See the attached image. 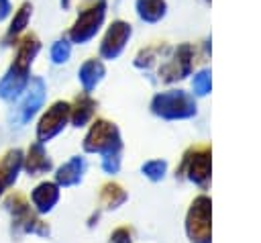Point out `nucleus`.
Masks as SVG:
<instances>
[{"mask_svg":"<svg viewBox=\"0 0 261 243\" xmlns=\"http://www.w3.org/2000/svg\"><path fill=\"white\" fill-rule=\"evenodd\" d=\"M106 18V0H90L77 14L75 22L69 29L71 43H88L104 25Z\"/></svg>","mask_w":261,"mask_h":243,"instance_id":"f257e3e1","label":"nucleus"},{"mask_svg":"<svg viewBox=\"0 0 261 243\" xmlns=\"http://www.w3.org/2000/svg\"><path fill=\"white\" fill-rule=\"evenodd\" d=\"M151 108L163 118H188L196 112V102L190 94L181 90H169L157 94L151 102Z\"/></svg>","mask_w":261,"mask_h":243,"instance_id":"f03ea898","label":"nucleus"},{"mask_svg":"<svg viewBox=\"0 0 261 243\" xmlns=\"http://www.w3.org/2000/svg\"><path fill=\"white\" fill-rule=\"evenodd\" d=\"M120 135L116 125L108 120H96L84 139V149L90 153H120Z\"/></svg>","mask_w":261,"mask_h":243,"instance_id":"7ed1b4c3","label":"nucleus"},{"mask_svg":"<svg viewBox=\"0 0 261 243\" xmlns=\"http://www.w3.org/2000/svg\"><path fill=\"white\" fill-rule=\"evenodd\" d=\"M45 94H47V86H45L43 78H31L27 90L20 94L22 98H20L18 106H16L14 112H12V123H14L16 127L27 125V123L39 112V108L43 106Z\"/></svg>","mask_w":261,"mask_h":243,"instance_id":"20e7f679","label":"nucleus"},{"mask_svg":"<svg viewBox=\"0 0 261 243\" xmlns=\"http://www.w3.org/2000/svg\"><path fill=\"white\" fill-rule=\"evenodd\" d=\"M4 206L12 214V225L18 231H22V233H39V235H47L49 233V227L31 212V206L27 204V200L20 194H10L6 198V202H4Z\"/></svg>","mask_w":261,"mask_h":243,"instance_id":"39448f33","label":"nucleus"},{"mask_svg":"<svg viewBox=\"0 0 261 243\" xmlns=\"http://www.w3.org/2000/svg\"><path fill=\"white\" fill-rule=\"evenodd\" d=\"M186 229L194 243L210 241V200L206 196H200L194 200V204L188 212Z\"/></svg>","mask_w":261,"mask_h":243,"instance_id":"423d86ee","label":"nucleus"},{"mask_svg":"<svg viewBox=\"0 0 261 243\" xmlns=\"http://www.w3.org/2000/svg\"><path fill=\"white\" fill-rule=\"evenodd\" d=\"M67 120H69V104L63 102V100H57L41 116V120L37 125V141L39 143H45V141L53 139L67 125Z\"/></svg>","mask_w":261,"mask_h":243,"instance_id":"0eeeda50","label":"nucleus"},{"mask_svg":"<svg viewBox=\"0 0 261 243\" xmlns=\"http://www.w3.org/2000/svg\"><path fill=\"white\" fill-rule=\"evenodd\" d=\"M130 35H133V29H130L128 22H124V20H114V22L108 27V31H106V35H104V39H102V43H100V55H102L104 59H116V57L122 53L124 45L128 43Z\"/></svg>","mask_w":261,"mask_h":243,"instance_id":"6e6552de","label":"nucleus"},{"mask_svg":"<svg viewBox=\"0 0 261 243\" xmlns=\"http://www.w3.org/2000/svg\"><path fill=\"white\" fill-rule=\"evenodd\" d=\"M29 82H31V69L16 65L12 61L10 67L6 69V74L0 78V98L8 100V102L20 98V94L27 90Z\"/></svg>","mask_w":261,"mask_h":243,"instance_id":"1a4fd4ad","label":"nucleus"},{"mask_svg":"<svg viewBox=\"0 0 261 243\" xmlns=\"http://www.w3.org/2000/svg\"><path fill=\"white\" fill-rule=\"evenodd\" d=\"M192 57H194V49L192 45L184 43L175 49L173 57L167 59V63H163L159 67V76L163 82H175V80H181L186 78L190 71H192Z\"/></svg>","mask_w":261,"mask_h":243,"instance_id":"9d476101","label":"nucleus"},{"mask_svg":"<svg viewBox=\"0 0 261 243\" xmlns=\"http://www.w3.org/2000/svg\"><path fill=\"white\" fill-rule=\"evenodd\" d=\"M184 167L188 169V178L200 186H204L210 178V149L196 147L184 159Z\"/></svg>","mask_w":261,"mask_h":243,"instance_id":"9b49d317","label":"nucleus"},{"mask_svg":"<svg viewBox=\"0 0 261 243\" xmlns=\"http://www.w3.org/2000/svg\"><path fill=\"white\" fill-rule=\"evenodd\" d=\"M31 16H33V4L31 2H22L16 10H14V16L10 18V25L6 29V35L2 39L4 45H14L18 41V37L24 33V29L29 27L31 22Z\"/></svg>","mask_w":261,"mask_h":243,"instance_id":"f8f14e48","label":"nucleus"},{"mask_svg":"<svg viewBox=\"0 0 261 243\" xmlns=\"http://www.w3.org/2000/svg\"><path fill=\"white\" fill-rule=\"evenodd\" d=\"M22 167L27 169L29 176H41V174H45V172H49L53 167V163H51L43 143L37 141V143H33L29 147L27 157H22Z\"/></svg>","mask_w":261,"mask_h":243,"instance_id":"ddd939ff","label":"nucleus"},{"mask_svg":"<svg viewBox=\"0 0 261 243\" xmlns=\"http://www.w3.org/2000/svg\"><path fill=\"white\" fill-rule=\"evenodd\" d=\"M22 151L20 149H10L2 159H0V184L4 188L12 186L18 178V172L22 167Z\"/></svg>","mask_w":261,"mask_h":243,"instance_id":"4468645a","label":"nucleus"},{"mask_svg":"<svg viewBox=\"0 0 261 243\" xmlns=\"http://www.w3.org/2000/svg\"><path fill=\"white\" fill-rule=\"evenodd\" d=\"M31 198H33V204H35L37 212H41V214L49 212L59 200V188L53 182H43L33 190Z\"/></svg>","mask_w":261,"mask_h":243,"instance_id":"2eb2a0df","label":"nucleus"},{"mask_svg":"<svg viewBox=\"0 0 261 243\" xmlns=\"http://www.w3.org/2000/svg\"><path fill=\"white\" fill-rule=\"evenodd\" d=\"M104 74H106V69H104V63L100 59H88L77 71V78H80V84H82L84 92H92L100 84Z\"/></svg>","mask_w":261,"mask_h":243,"instance_id":"dca6fc26","label":"nucleus"},{"mask_svg":"<svg viewBox=\"0 0 261 243\" xmlns=\"http://www.w3.org/2000/svg\"><path fill=\"white\" fill-rule=\"evenodd\" d=\"M86 169V161L84 157H71L67 163H63L57 174H55V180L59 186H73L82 180V174Z\"/></svg>","mask_w":261,"mask_h":243,"instance_id":"f3484780","label":"nucleus"},{"mask_svg":"<svg viewBox=\"0 0 261 243\" xmlns=\"http://www.w3.org/2000/svg\"><path fill=\"white\" fill-rule=\"evenodd\" d=\"M135 10L145 22H159L167 12L165 0H135Z\"/></svg>","mask_w":261,"mask_h":243,"instance_id":"a211bd4d","label":"nucleus"},{"mask_svg":"<svg viewBox=\"0 0 261 243\" xmlns=\"http://www.w3.org/2000/svg\"><path fill=\"white\" fill-rule=\"evenodd\" d=\"M94 108H96V102L88 96V92L82 94V96H77L75 102H73V106H69V118H71V123L75 127H84L92 118Z\"/></svg>","mask_w":261,"mask_h":243,"instance_id":"6ab92c4d","label":"nucleus"},{"mask_svg":"<svg viewBox=\"0 0 261 243\" xmlns=\"http://www.w3.org/2000/svg\"><path fill=\"white\" fill-rule=\"evenodd\" d=\"M100 200H102V204H104L106 208H116V206H120V204L126 200V194H124V190H122L118 184H106V186L102 188Z\"/></svg>","mask_w":261,"mask_h":243,"instance_id":"aec40b11","label":"nucleus"},{"mask_svg":"<svg viewBox=\"0 0 261 243\" xmlns=\"http://www.w3.org/2000/svg\"><path fill=\"white\" fill-rule=\"evenodd\" d=\"M49 55H51V61H53V63H57V65L65 63V61L69 59V55H71V41H69V39H57V41L51 45Z\"/></svg>","mask_w":261,"mask_h":243,"instance_id":"412c9836","label":"nucleus"},{"mask_svg":"<svg viewBox=\"0 0 261 243\" xmlns=\"http://www.w3.org/2000/svg\"><path fill=\"white\" fill-rule=\"evenodd\" d=\"M194 92L198 96H204L210 92V71L208 69H202L200 74L194 76Z\"/></svg>","mask_w":261,"mask_h":243,"instance_id":"4be33fe9","label":"nucleus"},{"mask_svg":"<svg viewBox=\"0 0 261 243\" xmlns=\"http://www.w3.org/2000/svg\"><path fill=\"white\" fill-rule=\"evenodd\" d=\"M143 174L151 180H161L165 174V161H149L143 165Z\"/></svg>","mask_w":261,"mask_h":243,"instance_id":"5701e85b","label":"nucleus"},{"mask_svg":"<svg viewBox=\"0 0 261 243\" xmlns=\"http://www.w3.org/2000/svg\"><path fill=\"white\" fill-rule=\"evenodd\" d=\"M155 55H157V49H143L137 59H135V65L137 67H151L153 61H155Z\"/></svg>","mask_w":261,"mask_h":243,"instance_id":"b1692460","label":"nucleus"},{"mask_svg":"<svg viewBox=\"0 0 261 243\" xmlns=\"http://www.w3.org/2000/svg\"><path fill=\"white\" fill-rule=\"evenodd\" d=\"M102 167L108 174H116L118 167H120V153H106L104 155V161H102Z\"/></svg>","mask_w":261,"mask_h":243,"instance_id":"393cba45","label":"nucleus"},{"mask_svg":"<svg viewBox=\"0 0 261 243\" xmlns=\"http://www.w3.org/2000/svg\"><path fill=\"white\" fill-rule=\"evenodd\" d=\"M110 241H112V243H130V233H128V229H116V231L112 233Z\"/></svg>","mask_w":261,"mask_h":243,"instance_id":"a878e982","label":"nucleus"},{"mask_svg":"<svg viewBox=\"0 0 261 243\" xmlns=\"http://www.w3.org/2000/svg\"><path fill=\"white\" fill-rule=\"evenodd\" d=\"M12 14V2L10 0H0V22H4Z\"/></svg>","mask_w":261,"mask_h":243,"instance_id":"bb28decb","label":"nucleus"},{"mask_svg":"<svg viewBox=\"0 0 261 243\" xmlns=\"http://www.w3.org/2000/svg\"><path fill=\"white\" fill-rule=\"evenodd\" d=\"M59 4H61V8H65V10H67V8L71 6V0H59Z\"/></svg>","mask_w":261,"mask_h":243,"instance_id":"cd10ccee","label":"nucleus"},{"mask_svg":"<svg viewBox=\"0 0 261 243\" xmlns=\"http://www.w3.org/2000/svg\"><path fill=\"white\" fill-rule=\"evenodd\" d=\"M2 192H4V186H2V184H0V196H2Z\"/></svg>","mask_w":261,"mask_h":243,"instance_id":"c85d7f7f","label":"nucleus"}]
</instances>
